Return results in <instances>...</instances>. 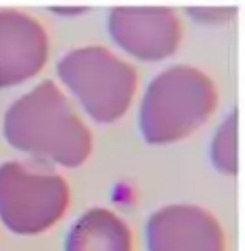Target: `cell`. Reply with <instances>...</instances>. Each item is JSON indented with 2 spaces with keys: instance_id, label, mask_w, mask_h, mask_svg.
Segmentation results:
<instances>
[{
  "instance_id": "cell-6",
  "label": "cell",
  "mask_w": 245,
  "mask_h": 251,
  "mask_svg": "<svg viewBox=\"0 0 245 251\" xmlns=\"http://www.w3.org/2000/svg\"><path fill=\"white\" fill-rule=\"evenodd\" d=\"M149 251H226V234L209 210L193 204H172L146 221Z\"/></svg>"
},
{
  "instance_id": "cell-4",
  "label": "cell",
  "mask_w": 245,
  "mask_h": 251,
  "mask_svg": "<svg viewBox=\"0 0 245 251\" xmlns=\"http://www.w3.org/2000/svg\"><path fill=\"white\" fill-rule=\"evenodd\" d=\"M69 206V185L45 168L9 161L0 165V219L15 234L50 230Z\"/></svg>"
},
{
  "instance_id": "cell-9",
  "label": "cell",
  "mask_w": 245,
  "mask_h": 251,
  "mask_svg": "<svg viewBox=\"0 0 245 251\" xmlns=\"http://www.w3.org/2000/svg\"><path fill=\"white\" fill-rule=\"evenodd\" d=\"M211 161L221 174H237V110L219 125L211 142Z\"/></svg>"
},
{
  "instance_id": "cell-5",
  "label": "cell",
  "mask_w": 245,
  "mask_h": 251,
  "mask_svg": "<svg viewBox=\"0 0 245 251\" xmlns=\"http://www.w3.org/2000/svg\"><path fill=\"white\" fill-rule=\"evenodd\" d=\"M108 30L127 54L140 60H162L181 43V22L168 7H116Z\"/></svg>"
},
{
  "instance_id": "cell-8",
  "label": "cell",
  "mask_w": 245,
  "mask_h": 251,
  "mask_svg": "<svg viewBox=\"0 0 245 251\" xmlns=\"http://www.w3.org/2000/svg\"><path fill=\"white\" fill-rule=\"evenodd\" d=\"M65 251H132V230L112 210L90 208L71 226Z\"/></svg>"
},
{
  "instance_id": "cell-3",
  "label": "cell",
  "mask_w": 245,
  "mask_h": 251,
  "mask_svg": "<svg viewBox=\"0 0 245 251\" xmlns=\"http://www.w3.org/2000/svg\"><path fill=\"white\" fill-rule=\"evenodd\" d=\"M56 69L65 86L97 123L118 121L132 105L138 73L108 48L88 45L71 50Z\"/></svg>"
},
{
  "instance_id": "cell-2",
  "label": "cell",
  "mask_w": 245,
  "mask_h": 251,
  "mask_svg": "<svg viewBox=\"0 0 245 251\" xmlns=\"http://www.w3.org/2000/svg\"><path fill=\"white\" fill-rule=\"evenodd\" d=\"M218 107L215 84L191 65L157 73L140 105V131L149 144H170L191 135Z\"/></svg>"
},
{
  "instance_id": "cell-7",
  "label": "cell",
  "mask_w": 245,
  "mask_h": 251,
  "mask_svg": "<svg viewBox=\"0 0 245 251\" xmlns=\"http://www.w3.org/2000/svg\"><path fill=\"white\" fill-rule=\"evenodd\" d=\"M48 60V35L35 18L0 9V88L35 77Z\"/></svg>"
},
{
  "instance_id": "cell-1",
  "label": "cell",
  "mask_w": 245,
  "mask_h": 251,
  "mask_svg": "<svg viewBox=\"0 0 245 251\" xmlns=\"http://www.w3.org/2000/svg\"><path fill=\"white\" fill-rule=\"evenodd\" d=\"M2 131L13 148L65 168H78L93 152L88 127L52 79L11 103Z\"/></svg>"
}]
</instances>
